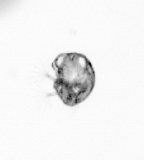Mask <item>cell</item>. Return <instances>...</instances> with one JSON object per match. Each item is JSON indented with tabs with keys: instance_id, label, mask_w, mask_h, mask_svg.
<instances>
[{
	"instance_id": "6da1fadb",
	"label": "cell",
	"mask_w": 144,
	"mask_h": 160,
	"mask_svg": "<svg viewBox=\"0 0 144 160\" xmlns=\"http://www.w3.org/2000/svg\"><path fill=\"white\" fill-rule=\"evenodd\" d=\"M52 67L56 77L53 88L64 104L74 107L91 94L95 73L86 56L76 52L62 53L55 58Z\"/></svg>"
}]
</instances>
